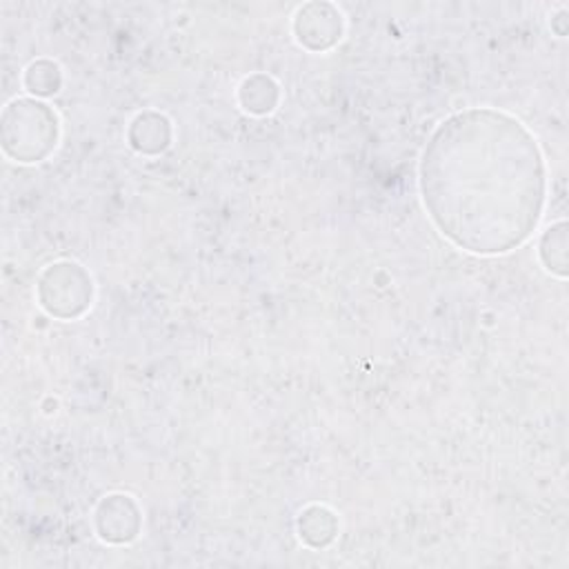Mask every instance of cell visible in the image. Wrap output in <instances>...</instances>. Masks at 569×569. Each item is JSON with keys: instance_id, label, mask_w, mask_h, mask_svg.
<instances>
[{"instance_id": "6da1fadb", "label": "cell", "mask_w": 569, "mask_h": 569, "mask_svg": "<svg viewBox=\"0 0 569 569\" xmlns=\"http://www.w3.org/2000/svg\"><path fill=\"white\" fill-rule=\"evenodd\" d=\"M442 129L436 158L425 162V191L447 233L460 244L482 251L485 236H498V247L511 242L518 229L507 216L536 213L540 198L538 158L518 138V127L498 120L458 118Z\"/></svg>"}]
</instances>
